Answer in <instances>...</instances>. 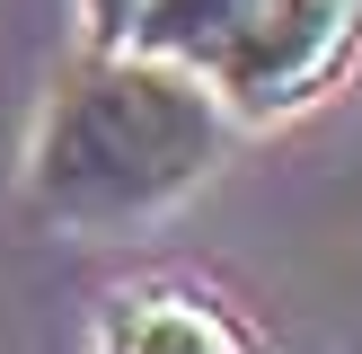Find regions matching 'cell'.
<instances>
[{
    "label": "cell",
    "instance_id": "obj_1",
    "mask_svg": "<svg viewBox=\"0 0 362 354\" xmlns=\"http://www.w3.org/2000/svg\"><path fill=\"white\" fill-rule=\"evenodd\" d=\"M230 151V106L204 71L133 45H88L53 80L27 151L35 212L71 230H124L186 204Z\"/></svg>",
    "mask_w": 362,
    "mask_h": 354
},
{
    "label": "cell",
    "instance_id": "obj_2",
    "mask_svg": "<svg viewBox=\"0 0 362 354\" xmlns=\"http://www.w3.org/2000/svg\"><path fill=\"white\" fill-rule=\"evenodd\" d=\"M354 45H362V0H257L204 80L221 88L230 115L265 124V115L310 106L354 62Z\"/></svg>",
    "mask_w": 362,
    "mask_h": 354
},
{
    "label": "cell",
    "instance_id": "obj_3",
    "mask_svg": "<svg viewBox=\"0 0 362 354\" xmlns=\"http://www.w3.org/2000/svg\"><path fill=\"white\" fill-rule=\"evenodd\" d=\"M98 354H257V336L230 301L194 283H133V292H106Z\"/></svg>",
    "mask_w": 362,
    "mask_h": 354
},
{
    "label": "cell",
    "instance_id": "obj_4",
    "mask_svg": "<svg viewBox=\"0 0 362 354\" xmlns=\"http://www.w3.org/2000/svg\"><path fill=\"white\" fill-rule=\"evenodd\" d=\"M247 9H257V0H141L133 27H124V45L159 53V62H186V71H212L221 45L247 27Z\"/></svg>",
    "mask_w": 362,
    "mask_h": 354
},
{
    "label": "cell",
    "instance_id": "obj_5",
    "mask_svg": "<svg viewBox=\"0 0 362 354\" xmlns=\"http://www.w3.org/2000/svg\"><path fill=\"white\" fill-rule=\"evenodd\" d=\"M133 9H141V0H80V18H88V45H124Z\"/></svg>",
    "mask_w": 362,
    "mask_h": 354
}]
</instances>
